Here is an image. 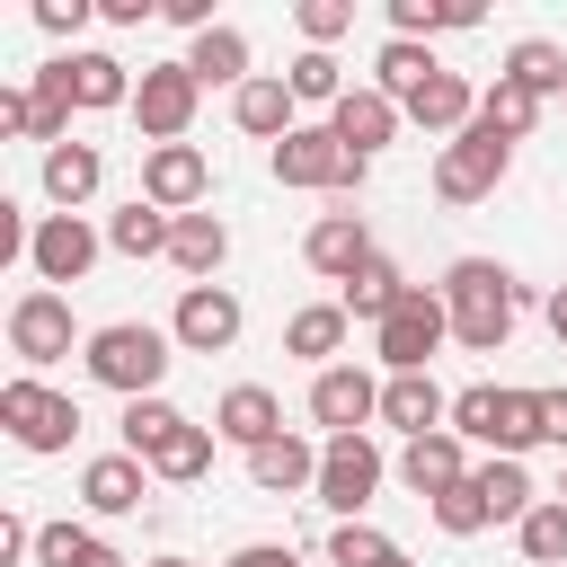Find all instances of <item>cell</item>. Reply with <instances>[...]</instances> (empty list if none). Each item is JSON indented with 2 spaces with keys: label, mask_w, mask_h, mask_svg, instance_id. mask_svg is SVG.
<instances>
[{
  "label": "cell",
  "mask_w": 567,
  "mask_h": 567,
  "mask_svg": "<svg viewBox=\"0 0 567 567\" xmlns=\"http://www.w3.org/2000/svg\"><path fill=\"white\" fill-rule=\"evenodd\" d=\"M97 248H106V230L89 221V213H44L35 221V248H27V266H35V284H80L89 266H97Z\"/></svg>",
  "instance_id": "cell-12"
},
{
  "label": "cell",
  "mask_w": 567,
  "mask_h": 567,
  "mask_svg": "<svg viewBox=\"0 0 567 567\" xmlns=\"http://www.w3.org/2000/svg\"><path fill=\"white\" fill-rule=\"evenodd\" d=\"M505 168H514V142H505L496 124H470V133H452V142L434 151V195H443V204H487V195L505 186Z\"/></svg>",
  "instance_id": "cell-7"
},
{
  "label": "cell",
  "mask_w": 567,
  "mask_h": 567,
  "mask_svg": "<svg viewBox=\"0 0 567 567\" xmlns=\"http://www.w3.org/2000/svg\"><path fill=\"white\" fill-rule=\"evenodd\" d=\"M142 195H151L159 213H204V195H213L204 151H195V142H159V151H142Z\"/></svg>",
  "instance_id": "cell-14"
},
{
  "label": "cell",
  "mask_w": 567,
  "mask_h": 567,
  "mask_svg": "<svg viewBox=\"0 0 567 567\" xmlns=\"http://www.w3.org/2000/svg\"><path fill=\"white\" fill-rule=\"evenodd\" d=\"M540 115H549V97H540V89H523V80H505V71H496V80L478 89V124H496L505 142H523V133H532Z\"/></svg>",
  "instance_id": "cell-34"
},
{
  "label": "cell",
  "mask_w": 567,
  "mask_h": 567,
  "mask_svg": "<svg viewBox=\"0 0 567 567\" xmlns=\"http://www.w3.org/2000/svg\"><path fill=\"white\" fill-rule=\"evenodd\" d=\"M168 354H177V337H168V328H151V319H106V328H89V346H80L89 381H97V390H115V399H159Z\"/></svg>",
  "instance_id": "cell-2"
},
{
  "label": "cell",
  "mask_w": 567,
  "mask_h": 567,
  "mask_svg": "<svg viewBox=\"0 0 567 567\" xmlns=\"http://www.w3.org/2000/svg\"><path fill=\"white\" fill-rule=\"evenodd\" d=\"M71 106H80V97H71V62L53 53V62L27 80V142L62 151V142H71Z\"/></svg>",
  "instance_id": "cell-21"
},
{
  "label": "cell",
  "mask_w": 567,
  "mask_h": 567,
  "mask_svg": "<svg viewBox=\"0 0 567 567\" xmlns=\"http://www.w3.org/2000/svg\"><path fill=\"white\" fill-rule=\"evenodd\" d=\"M381 478H390V461H381V443L372 434H328L319 443V505L337 514V523H363V505L381 496Z\"/></svg>",
  "instance_id": "cell-8"
},
{
  "label": "cell",
  "mask_w": 567,
  "mask_h": 567,
  "mask_svg": "<svg viewBox=\"0 0 567 567\" xmlns=\"http://www.w3.org/2000/svg\"><path fill=\"white\" fill-rule=\"evenodd\" d=\"M168 230H177V213H159L151 195H133V204L106 213V248L115 257H168Z\"/></svg>",
  "instance_id": "cell-30"
},
{
  "label": "cell",
  "mask_w": 567,
  "mask_h": 567,
  "mask_svg": "<svg viewBox=\"0 0 567 567\" xmlns=\"http://www.w3.org/2000/svg\"><path fill=\"white\" fill-rule=\"evenodd\" d=\"M346 328H354V319H346V301H301V310L284 319V354H301V363H319V372H328V363H337V346H346Z\"/></svg>",
  "instance_id": "cell-28"
},
{
  "label": "cell",
  "mask_w": 567,
  "mask_h": 567,
  "mask_svg": "<svg viewBox=\"0 0 567 567\" xmlns=\"http://www.w3.org/2000/svg\"><path fill=\"white\" fill-rule=\"evenodd\" d=\"M0 558H35V523L27 514H0Z\"/></svg>",
  "instance_id": "cell-46"
},
{
  "label": "cell",
  "mask_w": 567,
  "mask_h": 567,
  "mask_svg": "<svg viewBox=\"0 0 567 567\" xmlns=\"http://www.w3.org/2000/svg\"><path fill=\"white\" fill-rule=\"evenodd\" d=\"M310 425H328V434H372V425H381V381H372L363 363L310 372Z\"/></svg>",
  "instance_id": "cell-13"
},
{
  "label": "cell",
  "mask_w": 567,
  "mask_h": 567,
  "mask_svg": "<svg viewBox=\"0 0 567 567\" xmlns=\"http://www.w3.org/2000/svg\"><path fill=\"white\" fill-rule=\"evenodd\" d=\"M213 443H221V434L186 416V425H177V434H168V443L151 452V478H168V487H195V478L213 470Z\"/></svg>",
  "instance_id": "cell-35"
},
{
  "label": "cell",
  "mask_w": 567,
  "mask_h": 567,
  "mask_svg": "<svg viewBox=\"0 0 567 567\" xmlns=\"http://www.w3.org/2000/svg\"><path fill=\"white\" fill-rule=\"evenodd\" d=\"M159 18H168V27H186V35L221 27V18H213V0H159Z\"/></svg>",
  "instance_id": "cell-45"
},
{
  "label": "cell",
  "mask_w": 567,
  "mask_h": 567,
  "mask_svg": "<svg viewBox=\"0 0 567 567\" xmlns=\"http://www.w3.org/2000/svg\"><path fill=\"white\" fill-rule=\"evenodd\" d=\"M97 186H106L97 142H62V151H44V195H53V213H80Z\"/></svg>",
  "instance_id": "cell-27"
},
{
  "label": "cell",
  "mask_w": 567,
  "mask_h": 567,
  "mask_svg": "<svg viewBox=\"0 0 567 567\" xmlns=\"http://www.w3.org/2000/svg\"><path fill=\"white\" fill-rule=\"evenodd\" d=\"M151 567H195V558H151Z\"/></svg>",
  "instance_id": "cell-52"
},
{
  "label": "cell",
  "mask_w": 567,
  "mask_h": 567,
  "mask_svg": "<svg viewBox=\"0 0 567 567\" xmlns=\"http://www.w3.org/2000/svg\"><path fill=\"white\" fill-rule=\"evenodd\" d=\"M337 301H346V319H363V328H381V319H390V310L408 301V275H399V266H390V257L372 248V257H363V266H354V275L337 284Z\"/></svg>",
  "instance_id": "cell-25"
},
{
  "label": "cell",
  "mask_w": 567,
  "mask_h": 567,
  "mask_svg": "<svg viewBox=\"0 0 567 567\" xmlns=\"http://www.w3.org/2000/svg\"><path fill=\"white\" fill-rule=\"evenodd\" d=\"M284 89H292L301 106H337V97H346V62L301 44V53H292V71H284Z\"/></svg>",
  "instance_id": "cell-40"
},
{
  "label": "cell",
  "mask_w": 567,
  "mask_h": 567,
  "mask_svg": "<svg viewBox=\"0 0 567 567\" xmlns=\"http://www.w3.org/2000/svg\"><path fill=\"white\" fill-rule=\"evenodd\" d=\"M186 71H195L204 89H230V97H239V89L257 80V71H248V35H239L230 18H221V27H204V35L186 44Z\"/></svg>",
  "instance_id": "cell-23"
},
{
  "label": "cell",
  "mask_w": 567,
  "mask_h": 567,
  "mask_svg": "<svg viewBox=\"0 0 567 567\" xmlns=\"http://www.w3.org/2000/svg\"><path fill=\"white\" fill-rule=\"evenodd\" d=\"M89 18H97V0H35V27L44 35H80Z\"/></svg>",
  "instance_id": "cell-44"
},
{
  "label": "cell",
  "mask_w": 567,
  "mask_h": 567,
  "mask_svg": "<svg viewBox=\"0 0 567 567\" xmlns=\"http://www.w3.org/2000/svg\"><path fill=\"white\" fill-rule=\"evenodd\" d=\"M425 514H434V532H452V540H470V532H487V523H496V514H487V496H478V478L443 487V496H434Z\"/></svg>",
  "instance_id": "cell-42"
},
{
  "label": "cell",
  "mask_w": 567,
  "mask_h": 567,
  "mask_svg": "<svg viewBox=\"0 0 567 567\" xmlns=\"http://www.w3.org/2000/svg\"><path fill=\"white\" fill-rule=\"evenodd\" d=\"M434 71H443V62H434V44H408V35H390V44L372 53V89H381V97H399V106H408Z\"/></svg>",
  "instance_id": "cell-33"
},
{
  "label": "cell",
  "mask_w": 567,
  "mask_h": 567,
  "mask_svg": "<svg viewBox=\"0 0 567 567\" xmlns=\"http://www.w3.org/2000/svg\"><path fill=\"white\" fill-rule=\"evenodd\" d=\"M177 425H186V408H168V399H124V416H115V434H124V452H133V461H151Z\"/></svg>",
  "instance_id": "cell-38"
},
{
  "label": "cell",
  "mask_w": 567,
  "mask_h": 567,
  "mask_svg": "<svg viewBox=\"0 0 567 567\" xmlns=\"http://www.w3.org/2000/svg\"><path fill=\"white\" fill-rule=\"evenodd\" d=\"M363 177H372V159H354L328 124H292L284 142H275V186H310V195H363Z\"/></svg>",
  "instance_id": "cell-4"
},
{
  "label": "cell",
  "mask_w": 567,
  "mask_h": 567,
  "mask_svg": "<svg viewBox=\"0 0 567 567\" xmlns=\"http://www.w3.org/2000/svg\"><path fill=\"white\" fill-rule=\"evenodd\" d=\"M35 567H133V558L89 523H35Z\"/></svg>",
  "instance_id": "cell-31"
},
{
  "label": "cell",
  "mask_w": 567,
  "mask_h": 567,
  "mask_svg": "<svg viewBox=\"0 0 567 567\" xmlns=\"http://www.w3.org/2000/svg\"><path fill=\"white\" fill-rule=\"evenodd\" d=\"M478 27V0H390V35L425 44V35H470Z\"/></svg>",
  "instance_id": "cell-32"
},
{
  "label": "cell",
  "mask_w": 567,
  "mask_h": 567,
  "mask_svg": "<svg viewBox=\"0 0 567 567\" xmlns=\"http://www.w3.org/2000/svg\"><path fill=\"white\" fill-rule=\"evenodd\" d=\"M452 434L478 443L487 461H523L540 443V390H496V381H470L452 399Z\"/></svg>",
  "instance_id": "cell-3"
},
{
  "label": "cell",
  "mask_w": 567,
  "mask_h": 567,
  "mask_svg": "<svg viewBox=\"0 0 567 567\" xmlns=\"http://www.w3.org/2000/svg\"><path fill=\"white\" fill-rule=\"evenodd\" d=\"M221 257H230V221H221V213H177V230H168V266H177L186 284H213Z\"/></svg>",
  "instance_id": "cell-22"
},
{
  "label": "cell",
  "mask_w": 567,
  "mask_h": 567,
  "mask_svg": "<svg viewBox=\"0 0 567 567\" xmlns=\"http://www.w3.org/2000/svg\"><path fill=\"white\" fill-rule=\"evenodd\" d=\"M470 478H478V496H487V514H496V523H523V514L540 505V487H532V470H523V461H478Z\"/></svg>",
  "instance_id": "cell-37"
},
{
  "label": "cell",
  "mask_w": 567,
  "mask_h": 567,
  "mask_svg": "<svg viewBox=\"0 0 567 567\" xmlns=\"http://www.w3.org/2000/svg\"><path fill=\"white\" fill-rule=\"evenodd\" d=\"M292 27H301V44H310V53H328V44L354 27V0H301V9H292Z\"/></svg>",
  "instance_id": "cell-43"
},
{
  "label": "cell",
  "mask_w": 567,
  "mask_h": 567,
  "mask_svg": "<svg viewBox=\"0 0 567 567\" xmlns=\"http://www.w3.org/2000/svg\"><path fill=\"white\" fill-rule=\"evenodd\" d=\"M151 9H159V0H97V18H106V27H142Z\"/></svg>",
  "instance_id": "cell-50"
},
{
  "label": "cell",
  "mask_w": 567,
  "mask_h": 567,
  "mask_svg": "<svg viewBox=\"0 0 567 567\" xmlns=\"http://www.w3.org/2000/svg\"><path fill=\"white\" fill-rule=\"evenodd\" d=\"M470 470H478V461H470V443H461L452 425H443V434H416V443H399V478H408V496H425V505H434L443 487H461Z\"/></svg>",
  "instance_id": "cell-18"
},
{
  "label": "cell",
  "mask_w": 567,
  "mask_h": 567,
  "mask_svg": "<svg viewBox=\"0 0 567 567\" xmlns=\"http://www.w3.org/2000/svg\"><path fill=\"white\" fill-rule=\"evenodd\" d=\"M540 443L567 452V390H540Z\"/></svg>",
  "instance_id": "cell-47"
},
{
  "label": "cell",
  "mask_w": 567,
  "mask_h": 567,
  "mask_svg": "<svg viewBox=\"0 0 567 567\" xmlns=\"http://www.w3.org/2000/svg\"><path fill=\"white\" fill-rule=\"evenodd\" d=\"M221 567H301V558H292V549H275V540H248V549H230Z\"/></svg>",
  "instance_id": "cell-48"
},
{
  "label": "cell",
  "mask_w": 567,
  "mask_h": 567,
  "mask_svg": "<svg viewBox=\"0 0 567 567\" xmlns=\"http://www.w3.org/2000/svg\"><path fill=\"white\" fill-rule=\"evenodd\" d=\"M443 337H452V310H443V292L408 284V301H399V310L372 328V354H381V372H425Z\"/></svg>",
  "instance_id": "cell-9"
},
{
  "label": "cell",
  "mask_w": 567,
  "mask_h": 567,
  "mask_svg": "<svg viewBox=\"0 0 567 567\" xmlns=\"http://www.w3.org/2000/svg\"><path fill=\"white\" fill-rule=\"evenodd\" d=\"M514 540H523V558H532V567H567V505H558V496H540V505L514 523Z\"/></svg>",
  "instance_id": "cell-39"
},
{
  "label": "cell",
  "mask_w": 567,
  "mask_h": 567,
  "mask_svg": "<svg viewBox=\"0 0 567 567\" xmlns=\"http://www.w3.org/2000/svg\"><path fill=\"white\" fill-rule=\"evenodd\" d=\"M195 106H204V80L186 71V53H177V62H151V71H142V89H133V124H142V142H151V151H159V142H186Z\"/></svg>",
  "instance_id": "cell-10"
},
{
  "label": "cell",
  "mask_w": 567,
  "mask_h": 567,
  "mask_svg": "<svg viewBox=\"0 0 567 567\" xmlns=\"http://www.w3.org/2000/svg\"><path fill=\"white\" fill-rule=\"evenodd\" d=\"M0 425H9L18 452L53 461V452H71V434H80V399L53 390V381H35V372H18V381H0Z\"/></svg>",
  "instance_id": "cell-5"
},
{
  "label": "cell",
  "mask_w": 567,
  "mask_h": 567,
  "mask_svg": "<svg viewBox=\"0 0 567 567\" xmlns=\"http://www.w3.org/2000/svg\"><path fill=\"white\" fill-rule=\"evenodd\" d=\"M558 106H567V97H558Z\"/></svg>",
  "instance_id": "cell-55"
},
{
  "label": "cell",
  "mask_w": 567,
  "mask_h": 567,
  "mask_svg": "<svg viewBox=\"0 0 567 567\" xmlns=\"http://www.w3.org/2000/svg\"><path fill=\"white\" fill-rule=\"evenodd\" d=\"M390 558H408L390 532H372V523H337L328 532V567H390Z\"/></svg>",
  "instance_id": "cell-41"
},
{
  "label": "cell",
  "mask_w": 567,
  "mask_h": 567,
  "mask_svg": "<svg viewBox=\"0 0 567 567\" xmlns=\"http://www.w3.org/2000/svg\"><path fill=\"white\" fill-rule=\"evenodd\" d=\"M399 124H408V115H399V97H381L372 80H363V89H346V97L328 106V133H337L354 159H381V151L399 142Z\"/></svg>",
  "instance_id": "cell-15"
},
{
  "label": "cell",
  "mask_w": 567,
  "mask_h": 567,
  "mask_svg": "<svg viewBox=\"0 0 567 567\" xmlns=\"http://www.w3.org/2000/svg\"><path fill=\"white\" fill-rule=\"evenodd\" d=\"M363 257H372V230H363V213H354V204H346V213H319V221L301 230V266H310V275H328V284H346Z\"/></svg>",
  "instance_id": "cell-16"
},
{
  "label": "cell",
  "mask_w": 567,
  "mask_h": 567,
  "mask_svg": "<svg viewBox=\"0 0 567 567\" xmlns=\"http://www.w3.org/2000/svg\"><path fill=\"white\" fill-rule=\"evenodd\" d=\"M505 80H523V89H540V97H567V44H549V35H523V44H505V62H496Z\"/></svg>",
  "instance_id": "cell-36"
},
{
  "label": "cell",
  "mask_w": 567,
  "mask_h": 567,
  "mask_svg": "<svg viewBox=\"0 0 567 567\" xmlns=\"http://www.w3.org/2000/svg\"><path fill=\"white\" fill-rule=\"evenodd\" d=\"M292 106H301V97L284 89V71H257V80H248V89L230 97V124H239V133H257V142H284V133L301 124Z\"/></svg>",
  "instance_id": "cell-24"
},
{
  "label": "cell",
  "mask_w": 567,
  "mask_h": 567,
  "mask_svg": "<svg viewBox=\"0 0 567 567\" xmlns=\"http://www.w3.org/2000/svg\"><path fill=\"white\" fill-rule=\"evenodd\" d=\"M434 292H443V310H452V346H470V354H505V337H514V319H523V284H514V266H496V257H452Z\"/></svg>",
  "instance_id": "cell-1"
},
{
  "label": "cell",
  "mask_w": 567,
  "mask_h": 567,
  "mask_svg": "<svg viewBox=\"0 0 567 567\" xmlns=\"http://www.w3.org/2000/svg\"><path fill=\"white\" fill-rule=\"evenodd\" d=\"M142 496H151V461H133V452H97V461L80 470V505H89L97 523L142 514Z\"/></svg>",
  "instance_id": "cell-19"
},
{
  "label": "cell",
  "mask_w": 567,
  "mask_h": 567,
  "mask_svg": "<svg viewBox=\"0 0 567 567\" xmlns=\"http://www.w3.org/2000/svg\"><path fill=\"white\" fill-rule=\"evenodd\" d=\"M248 478H257L266 496H301V487H319V443L275 434V443H257V452H248Z\"/></svg>",
  "instance_id": "cell-26"
},
{
  "label": "cell",
  "mask_w": 567,
  "mask_h": 567,
  "mask_svg": "<svg viewBox=\"0 0 567 567\" xmlns=\"http://www.w3.org/2000/svg\"><path fill=\"white\" fill-rule=\"evenodd\" d=\"M381 425H399L408 443H416V434H443V425H452L443 381H434V372H381Z\"/></svg>",
  "instance_id": "cell-17"
},
{
  "label": "cell",
  "mask_w": 567,
  "mask_h": 567,
  "mask_svg": "<svg viewBox=\"0 0 567 567\" xmlns=\"http://www.w3.org/2000/svg\"><path fill=\"white\" fill-rule=\"evenodd\" d=\"M0 142H27V89H0Z\"/></svg>",
  "instance_id": "cell-49"
},
{
  "label": "cell",
  "mask_w": 567,
  "mask_h": 567,
  "mask_svg": "<svg viewBox=\"0 0 567 567\" xmlns=\"http://www.w3.org/2000/svg\"><path fill=\"white\" fill-rule=\"evenodd\" d=\"M549 337L567 346V284H549Z\"/></svg>",
  "instance_id": "cell-51"
},
{
  "label": "cell",
  "mask_w": 567,
  "mask_h": 567,
  "mask_svg": "<svg viewBox=\"0 0 567 567\" xmlns=\"http://www.w3.org/2000/svg\"><path fill=\"white\" fill-rule=\"evenodd\" d=\"M71 346H89V337H80V319H71V292L27 284V292L9 301V354H18V372H35V381H44V363H62Z\"/></svg>",
  "instance_id": "cell-6"
},
{
  "label": "cell",
  "mask_w": 567,
  "mask_h": 567,
  "mask_svg": "<svg viewBox=\"0 0 567 567\" xmlns=\"http://www.w3.org/2000/svg\"><path fill=\"white\" fill-rule=\"evenodd\" d=\"M390 567H408V558H390Z\"/></svg>",
  "instance_id": "cell-54"
},
{
  "label": "cell",
  "mask_w": 567,
  "mask_h": 567,
  "mask_svg": "<svg viewBox=\"0 0 567 567\" xmlns=\"http://www.w3.org/2000/svg\"><path fill=\"white\" fill-rule=\"evenodd\" d=\"M62 62H71V97H80L89 115H106V106H133V89H142V80H133L115 53H80V44H71Z\"/></svg>",
  "instance_id": "cell-29"
},
{
  "label": "cell",
  "mask_w": 567,
  "mask_h": 567,
  "mask_svg": "<svg viewBox=\"0 0 567 567\" xmlns=\"http://www.w3.org/2000/svg\"><path fill=\"white\" fill-rule=\"evenodd\" d=\"M239 328H248V310H239V292H230V284H186V292H177V310H168L177 354H230V346H239Z\"/></svg>",
  "instance_id": "cell-11"
},
{
  "label": "cell",
  "mask_w": 567,
  "mask_h": 567,
  "mask_svg": "<svg viewBox=\"0 0 567 567\" xmlns=\"http://www.w3.org/2000/svg\"><path fill=\"white\" fill-rule=\"evenodd\" d=\"M558 505H567V470H558Z\"/></svg>",
  "instance_id": "cell-53"
},
{
  "label": "cell",
  "mask_w": 567,
  "mask_h": 567,
  "mask_svg": "<svg viewBox=\"0 0 567 567\" xmlns=\"http://www.w3.org/2000/svg\"><path fill=\"white\" fill-rule=\"evenodd\" d=\"M213 434H221V443H239V452L275 443V434H284V408H275V390H266V381H239V390H221V408H213Z\"/></svg>",
  "instance_id": "cell-20"
}]
</instances>
